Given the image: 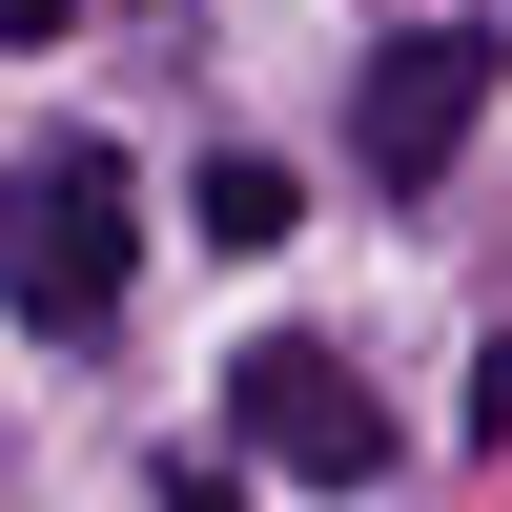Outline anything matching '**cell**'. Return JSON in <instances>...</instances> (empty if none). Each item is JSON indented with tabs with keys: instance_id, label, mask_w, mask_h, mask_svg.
Segmentation results:
<instances>
[{
	"instance_id": "obj_1",
	"label": "cell",
	"mask_w": 512,
	"mask_h": 512,
	"mask_svg": "<svg viewBox=\"0 0 512 512\" xmlns=\"http://www.w3.org/2000/svg\"><path fill=\"white\" fill-rule=\"evenodd\" d=\"M123 246H144L123 144H21V164H0V308H21V328H103L123 308Z\"/></svg>"
},
{
	"instance_id": "obj_2",
	"label": "cell",
	"mask_w": 512,
	"mask_h": 512,
	"mask_svg": "<svg viewBox=\"0 0 512 512\" xmlns=\"http://www.w3.org/2000/svg\"><path fill=\"white\" fill-rule=\"evenodd\" d=\"M226 431L267 451V472H308V492H369V472H390V410H369L349 369L308 349V328H267V349H226Z\"/></svg>"
},
{
	"instance_id": "obj_3",
	"label": "cell",
	"mask_w": 512,
	"mask_h": 512,
	"mask_svg": "<svg viewBox=\"0 0 512 512\" xmlns=\"http://www.w3.org/2000/svg\"><path fill=\"white\" fill-rule=\"evenodd\" d=\"M472 103H492V41L472 21H410V41H369V185H431L451 144H472Z\"/></svg>"
},
{
	"instance_id": "obj_4",
	"label": "cell",
	"mask_w": 512,
	"mask_h": 512,
	"mask_svg": "<svg viewBox=\"0 0 512 512\" xmlns=\"http://www.w3.org/2000/svg\"><path fill=\"white\" fill-rule=\"evenodd\" d=\"M287 226H308V185H287V164H246V144L205 164V246H287Z\"/></svg>"
},
{
	"instance_id": "obj_5",
	"label": "cell",
	"mask_w": 512,
	"mask_h": 512,
	"mask_svg": "<svg viewBox=\"0 0 512 512\" xmlns=\"http://www.w3.org/2000/svg\"><path fill=\"white\" fill-rule=\"evenodd\" d=\"M164 512H246V492H226V472H205V451H185V472H164Z\"/></svg>"
},
{
	"instance_id": "obj_6",
	"label": "cell",
	"mask_w": 512,
	"mask_h": 512,
	"mask_svg": "<svg viewBox=\"0 0 512 512\" xmlns=\"http://www.w3.org/2000/svg\"><path fill=\"white\" fill-rule=\"evenodd\" d=\"M62 21H82V0H0V41H62Z\"/></svg>"
}]
</instances>
